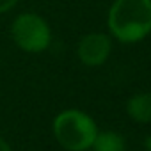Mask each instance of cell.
Masks as SVG:
<instances>
[{
    "label": "cell",
    "instance_id": "6da1fadb",
    "mask_svg": "<svg viewBox=\"0 0 151 151\" xmlns=\"http://www.w3.org/2000/svg\"><path fill=\"white\" fill-rule=\"evenodd\" d=\"M109 30L121 43H137L151 32V0H116L109 11Z\"/></svg>",
    "mask_w": 151,
    "mask_h": 151
},
{
    "label": "cell",
    "instance_id": "7a4b0ae2",
    "mask_svg": "<svg viewBox=\"0 0 151 151\" xmlns=\"http://www.w3.org/2000/svg\"><path fill=\"white\" fill-rule=\"evenodd\" d=\"M53 135L57 142L68 151H87L98 135L94 119L77 109L62 110L53 119Z\"/></svg>",
    "mask_w": 151,
    "mask_h": 151
},
{
    "label": "cell",
    "instance_id": "3957f363",
    "mask_svg": "<svg viewBox=\"0 0 151 151\" xmlns=\"http://www.w3.org/2000/svg\"><path fill=\"white\" fill-rule=\"evenodd\" d=\"M11 36L16 46L29 53H39L50 46L52 30L46 20L34 13H23L14 18L11 25Z\"/></svg>",
    "mask_w": 151,
    "mask_h": 151
},
{
    "label": "cell",
    "instance_id": "277c9868",
    "mask_svg": "<svg viewBox=\"0 0 151 151\" xmlns=\"http://www.w3.org/2000/svg\"><path fill=\"white\" fill-rule=\"evenodd\" d=\"M112 50V41L103 32H91L84 36L78 43V59L86 66H101Z\"/></svg>",
    "mask_w": 151,
    "mask_h": 151
},
{
    "label": "cell",
    "instance_id": "5b68a950",
    "mask_svg": "<svg viewBox=\"0 0 151 151\" xmlns=\"http://www.w3.org/2000/svg\"><path fill=\"white\" fill-rule=\"evenodd\" d=\"M128 116L137 123H151V93H139L126 103Z\"/></svg>",
    "mask_w": 151,
    "mask_h": 151
},
{
    "label": "cell",
    "instance_id": "8992f818",
    "mask_svg": "<svg viewBox=\"0 0 151 151\" xmlns=\"http://www.w3.org/2000/svg\"><path fill=\"white\" fill-rule=\"evenodd\" d=\"M93 149L94 151H124L126 144L123 135L116 133V132H98L94 142H93Z\"/></svg>",
    "mask_w": 151,
    "mask_h": 151
},
{
    "label": "cell",
    "instance_id": "52a82bcc",
    "mask_svg": "<svg viewBox=\"0 0 151 151\" xmlns=\"http://www.w3.org/2000/svg\"><path fill=\"white\" fill-rule=\"evenodd\" d=\"M18 4V0H0V13H6Z\"/></svg>",
    "mask_w": 151,
    "mask_h": 151
},
{
    "label": "cell",
    "instance_id": "ba28073f",
    "mask_svg": "<svg viewBox=\"0 0 151 151\" xmlns=\"http://www.w3.org/2000/svg\"><path fill=\"white\" fill-rule=\"evenodd\" d=\"M0 151H13L11 146L6 142V139H2V137H0Z\"/></svg>",
    "mask_w": 151,
    "mask_h": 151
},
{
    "label": "cell",
    "instance_id": "9c48e42d",
    "mask_svg": "<svg viewBox=\"0 0 151 151\" xmlns=\"http://www.w3.org/2000/svg\"><path fill=\"white\" fill-rule=\"evenodd\" d=\"M144 146H146L147 151H151V135H147V137L144 139Z\"/></svg>",
    "mask_w": 151,
    "mask_h": 151
}]
</instances>
